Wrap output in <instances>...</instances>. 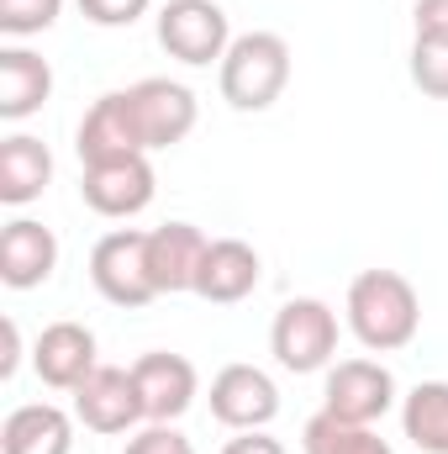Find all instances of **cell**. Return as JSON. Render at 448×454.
Wrapping results in <instances>:
<instances>
[{"mask_svg":"<svg viewBox=\"0 0 448 454\" xmlns=\"http://www.w3.org/2000/svg\"><path fill=\"white\" fill-rule=\"evenodd\" d=\"M401 428L422 454H448V380H422L406 391Z\"/></svg>","mask_w":448,"mask_h":454,"instance_id":"20","label":"cell"},{"mask_svg":"<svg viewBox=\"0 0 448 454\" xmlns=\"http://www.w3.org/2000/svg\"><path fill=\"white\" fill-rule=\"evenodd\" d=\"M80 11H85V21H96V27H132V21L148 11V0H80Z\"/></svg>","mask_w":448,"mask_h":454,"instance_id":"25","label":"cell"},{"mask_svg":"<svg viewBox=\"0 0 448 454\" xmlns=\"http://www.w3.org/2000/svg\"><path fill=\"white\" fill-rule=\"evenodd\" d=\"M222 101L232 112H269L290 85V43L280 32H243L222 59Z\"/></svg>","mask_w":448,"mask_h":454,"instance_id":"2","label":"cell"},{"mask_svg":"<svg viewBox=\"0 0 448 454\" xmlns=\"http://www.w3.org/2000/svg\"><path fill=\"white\" fill-rule=\"evenodd\" d=\"M222 454H290L274 434H264V428H248V434H237V439H227Z\"/></svg>","mask_w":448,"mask_h":454,"instance_id":"27","label":"cell"},{"mask_svg":"<svg viewBox=\"0 0 448 454\" xmlns=\"http://www.w3.org/2000/svg\"><path fill=\"white\" fill-rule=\"evenodd\" d=\"M212 418L232 434L269 428L280 418V386L259 364H227L212 380Z\"/></svg>","mask_w":448,"mask_h":454,"instance_id":"8","label":"cell"},{"mask_svg":"<svg viewBox=\"0 0 448 454\" xmlns=\"http://www.w3.org/2000/svg\"><path fill=\"white\" fill-rule=\"evenodd\" d=\"M74 148H80V164H106V159H127V153H148L137 127H132V112H127V90H106L85 121L74 132Z\"/></svg>","mask_w":448,"mask_h":454,"instance_id":"16","label":"cell"},{"mask_svg":"<svg viewBox=\"0 0 448 454\" xmlns=\"http://www.w3.org/2000/svg\"><path fill=\"white\" fill-rule=\"evenodd\" d=\"M90 280L112 307H148L158 296L153 270H148V232L116 227L90 248Z\"/></svg>","mask_w":448,"mask_h":454,"instance_id":"4","label":"cell"},{"mask_svg":"<svg viewBox=\"0 0 448 454\" xmlns=\"http://www.w3.org/2000/svg\"><path fill=\"white\" fill-rule=\"evenodd\" d=\"M80 196H85V207L101 212V217H137V212L153 201V164H148V153L85 164Z\"/></svg>","mask_w":448,"mask_h":454,"instance_id":"10","label":"cell"},{"mask_svg":"<svg viewBox=\"0 0 448 454\" xmlns=\"http://www.w3.org/2000/svg\"><path fill=\"white\" fill-rule=\"evenodd\" d=\"M127 112H132V127H137V137H143V148L153 153V148H174V143H185L190 137V127H196V96L185 90V85H174V80H137L132 90H127Z\"/></svg>","mask_w":448,"mask_h":454,"instance_id":"7","label":"cell"},{"mask_svg":"<svg viewBox=\"0 0 448 454\" xmlns=\"http://www.w3.org/2000/svg\"><path fill=\"white\" fill-rule=\"evenodd\" d=\"M74 423L53 402H27L0 423V454H69Z\"/></svg>","mask_w":448,"mask_h":454,"instance_id":"17","label":"cell"},{"mask_svg":"<svg viewBox=\"0 0 448 454\" xmlns=\"http://www.w3.org/2000/svg\"><path fill=\"white\" fill-rule=\"evenodd\" d=\"M121 454H196V444H190L180 428L153 423V428H143L137 439H127V450H121Z\"/></svg>","mask_w":448,"mask_h":454,"instance_id":"24","label":"cell"},{"mask_svg":"<svg viewBox=\"0 0 448 454\" xmlns=\"http://www.w3.org/2000/svg\"><path fill=\"white\" fill-rule=\"evenodd\" d=\"M417 37H448V0H417Z\"/></svg>","mask_w":448,"mask_h":454,"instance_id":"26","label":"cell"},{"mask_svg":"<svg viewBox=\"0 0 448 454\" xmlns=\"http://www.w3.org/2000/svg\"><path fill=\"white\" fill-rule=\"evenodd\" d=\"M259 248L243 243V238H212L206 259H201V275H196V296L201 301H217V307H232L243 296L259 291Z\"/></svg>","mask_w":448,"mask_h":454,"instance_id":"15","label":"cell"},{"mask_svg":"<svg viewBox=\"0 0 448 454\" xmlns=\"http://www.w3.org/2000/svg\"><path fill=\"white\" fill-rule=\"evenodd\" d=\"M396 407V375L380 359H343L328 370L322 386V412L343 423H380Z\"/></svg>","mask_w":448,"mask_h":454,"instance_id":"6","label":"cell"},{"mask_svg":"<svg viewBox=\"0 0 448 454\" xmlns=\"http://www.w3.org/2000/svg\"><path fill=\"white\" fill-rule=\"evenodd\" d=\"M69 396H74V418H80L90 434H127L132 423H143V396H137L132 370L96 364Z\"/></svg>","mask_w":448,"mask_h":454,"instance_id":"9","label":"cell"},{"mask_svg":"<svg viewBox=\"0 0 448 454\" xmlns=\"http://www.w3.org/2000/svg\"><path fill=\"white\" fill-rule=\"evenodd\" d=\"M343 312H348L353 339L364 343L369 354H396V348H406V343L417 339V328H422L417 286L406 275H396V270H364V275H353Z\"/></svg>","mask_w":448,"mask_h":454,"instance_id":"1","label":"cell"},{"mask_svg":"<svg viewBox=\"0 0 448 454\" xmlns=\"http://www.w3.org/2000/svg\"><path fill=\"white\" fill-rule=\"evenodd\" d=\"M412 85L433 101H448V37H417L412 43Z\"/></svg>","mask_w":448,"mask_h":454,"instance_id":"22","label":"cell"},{"mask_svg":"<svg viewBox=\"0 0 448 454\" xmlns=\"http://www.w3.org/2000/svg\"><path fill=\"white\" fill-rule=\"evenodd\" d=\"M64 0H0V32L5 37H37L58 21Z\"/></svg>","mask_w":448,"mask_h":454,"instance_id":"23","label":"cell"},{"mask_svg":"<svg viewBox=\"0 0 448 454\" xmlns=\"http://www.w3.org/2000/svg\"><path fill=\"white\" fill-rule=\"evenodd\" d=\"M132 380H137V396H143V418H148V423H174V418H185L190 402H196V391H201L196 364H190L185 354H164V348L143 354V359L132 364Z\"/></svg>","mask_w":448,"mask_h":454,"instance_id":"11","label":"cell"},{"mask_svg":"<svg viewBox=\"0 0 448 454\" xmlns=\"http://www.w3.org/2000/svg\"><path fill=\"white\" fill-rule=\"evenodd\" d=\"M158 43L169 59L201 69V64H222L227 48H232V32H227V11L217 0H169L158 11Z\"/></svg>","mask_w":448,"mask_h":454,"instance_id":"5","label":"cell"},{"mask_svg":"<svg viewBox=\"0 0 448 454\" xmlns=\"http://www.w3.org/2000/svg\"><path fill=\"white\" fill-rule=\"evenodd\" d=\"M53 270H58V238H53V227L32 223V217L5 223V232H0V280L11 291H32Z\"/></svg>","mask_w":448,"mask_h":454,"instance_id":"14","label":"cell"},{"mask_svg":"<svg viewBox=\"0 0 448 454\" xmlns=\"http://www.w3.org/2000/svg\"><path fill=\"white\" fill-rule=\"evenodd\" d=\"M96 333L85 323H48L37 333V348H32V370L42 386L53 391H74L90 370H96Z\"/></svg>","mask_w":448,"mask_h":454,"instance_id":"13","label":"cell"},{"mask_svg":"<svg viewBox=\"0 0 448 454\" xmlns=\"http://www.w3.org/2000/svg\"><path fill=\"white\" fill-rule=\"evenodd\" d=\"M16 359H21V333H16V323H5V359H0V375L5 380L16 375Z\"/></svg>","mask_w":448,"mask_h":454,"instance_id":"28","label":"cell"},{"mask_svg":"<svg viewBox=\"0 0 448 454\" xmlns=\"http://www.w3.org/2000/svg\"><path fill=\"white\" fill-rule=\"evenodd\" d=\"M48 180H53V153H48L42 137L16 132V137L0 143V201H5V207L37 201V196L48 191Z\"/></svg>","mask_w":448,"mask_h":454,"instance_id":"18","label":"cell"},{"mask_svg":"<svg viewBox=\"0 0 448 454\" xmlns=\"http://www.w3.org/2000/svg\"><path fill=\"white\" fill-rule=\"evenodd\" d=\"M269 348L290 375H317L328 370L337 354V312L317 296H296L274 312L269 328Z\"/></svg>","mask_w":448,"mask_h":454,"instance_id":"3","label":"cell"},{"mask_svg":"<svg viewBox=\"0 0 448 454\" xmlns=\"http://www.w3.org/2000/svg\"><path fill=\"white\" fill-rule=\"evenodd\" d=\"M53 96V69L32 48H0V116L21 121Z\"/></svg>","mask_w":448,"mask_h":454,"instance_id":"19","label":"cell"},{"mask_svg":"<svg viewBox=\"0 0 448 454\" xmlns=\"http://www.w3.org/2000/svg\"><path fill=\"white\" fill-rule=\"evenodd\" d=\"M301 450L306 454H396L369 423H343L333 412H317L301 428Z\"/></svg>","mask_w":448,"mask_h":454,"instance_id":"21","label":"cell"},{"mask_svg":"<svg viewBox=\"0 0 448 454\" xmlns=\"http://www.w3.org/2000/svg\"><path fill=\"white\" fill-rule=\"evenodd\" d=\"M212 238L196 223H164L148 232V270H153V286L158 296H180V291H196V275H201V259H206Z\"/></svg>","mask_w":448,"mask_h":454,"instance_id":"12","label":"cell"}]
</instances>
